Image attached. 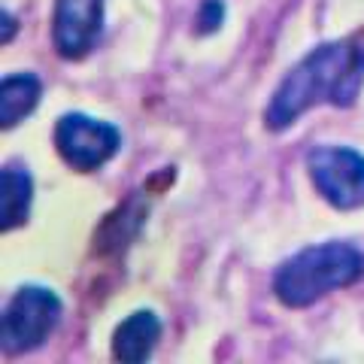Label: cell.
Here are the masks:
<instances>
[{"instance_id": "1", "label": "cell", "mask_w": 364, "mask_h": 364, "mask_svg": "<svg viewBox=\"0 0 364 364\" xmlns=\"http://www.w3.org/2000/svg\"><path fill=\"white\" fill-rule=\"evenodd\" d=\"M364 85V49L337 40L313 49L286 73L264 112L270 131H286L306 109L318 104L352 107Z\"/></svg>"}, {"instance_id": "2", "label": "cell", "mask_w": 364, "mask_h": 364, "mask_svg": "<svg viewBox=\"0 0 364 364\" xmlns=\"http://www.w3.org/2000/svg\"><path fill=\"white\" fill-rule=\"evenodd\" d=\"M364 277V252L349 243H322L291 255L273 277V294L279 304L301 310L328 291L355 286Z\"/></svg>"}, {"instance_id": "3", "label": "cell", "mask_w": 364, "mask_h": 364, "mask_svg": "<svg viewBox=\"0 0 364 364\" xmlns=\"http://www.w3.org/2000/svg\"><path fill=\"white\" fill-rule=\"evenodd\" d=\"M61 298L43 286H25L13 294L0 318V346L6 355L37 349L61 322Z\"/></svg>"}, {"instance_id": "4", "label": "cell", "mask_w": 364, "mask_h": 364, "mask_svg": "<svg viewBox=\"0 0 364 364\" xmlns=\"http://www.w3.org/2000/svg\"><path fill=\"white\" fill-rule=\"evenodd\" d=\"M313 186L331 207L358 210L364 207V155L349 146H316L306 155Z\"/></svg>"}, {"instance_id": "5", "label": "cell", "mask_w": 364, "mask_h": 364, "mask_svg": "<svg viewBox=\"0 0 364 364\" xmlns=\"http://www.w3.org/2000/svg\"><path fill=\"white\" fill-rule=\"evenodd\" d=\"M55 146L70 167L97 170L119 152L122 134L109 122L91 119L85 112H67L55 124Z\"/></svg>"}, {"instance_id": "6", "label": "cell", "mask_w": 364, "mask_h": 364, "mask_svg": "<svg viewBox=\"0 0 364 364\" xmlns=\"http://www.w3.org/2000/svg\"><path fill=\"white\" fill-rule=\"evenodd\" d=\"M104 28V0H55L52 40L61 58H82Z\"/></svg>"}, {"instance_id": "7", "label": "cell", "mask_w": 364, "mask_h": 364, "mask_svg": "<svg viewBox=\"0 0 364 364\" xmlns=\"http://www.w3.org/2000/svg\"><path fill=\"white\" fill-rule=\"evenodd\" d=\"M161 337V322L152 310H140L128 316L124 322L116 328V337H112V355L119 361L128 364H140L152 355V349Z\"/></svg>"}, {"instance_id": "8", "label": "cell", "mask_w": 364, "mask_h": 364, "mask_svg": "<svg viewBox=\"0 0 364 364\" xmlns=\"http://www.w3.org/2000/svg\"><path fill=\"white\" fill-rule=\"evenodd\" d=\"M31 198H33V182L25 167L9 164L0 176V228L13 231V228L28 222L31 213Z\"/></svg>"}, {"instance_id": "9", "label": "cell", "mask_w": 364, "mask_h": 364, "mask_svg": "<svg viewBox=\"0 0 364 364\" xmlns=\"http://www.w3.org/2000/svg\"><path fill=\"white\" fill-rule=\"evenodd\" d=\"M40 95H43V85L33 73L6 76L4 85H0V124L4 128H16L40 104Z\"/></svg>"}, {"instance_id": "10", "label": "cell", "mask_w": 364, "mask_h": 364, "mask_svg": "<svg viewBox=\"0 0 364 364\" xmlns=\"http://www.w3.org/2000/svg\"><path fill=\"white\" fill-rule=\"evenodd\" d=\"M222 16H225V6L222 0H203V9H200V31L210 33L222 25Z\"/></svg>"}, {"instance_id": "11", "label": "cell", "mask_w": 364, "mask_h": 364, "mask_svg": "<svg viewBox=\"0 0 364 364\" xmlns=\"http://www.w3.org/2000/svg\"><path fill=\"white\" fill-rule=\"evenodd\" d=\"M13 31H16V21H13V16L4 13V37H0V40L9 43V40H13Z\"/></svg>"}]
</instances>
